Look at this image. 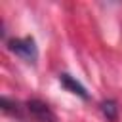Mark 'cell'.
Here are the masks:
<instances>
[{"instance_id":"1","label":"cell","mask_w":122,"mask_h":122,"mask_svg":"<svg viewBox=\"0 0 122 122\" xmlns=\"http://www.w3.org/2000/svg\"><path fill=\"white\" fill-rule=\"evenodd\" d=\"M8 50L25 59L27 63H36L38 59V48L32 36H23V38H10L8 40Z\"/></svg>"},{"instance_id":"2","label":"cell","mask_w":122,"mask_h":122,"mask_svg":"<svg viewBox=\"0 0 122 122\" xmlns=\"http://www.w3.org/2000/svg\"><path fill=\"white\" fill-rule=\"evenodd\" d=\"M25 112L27 116H30V120L34 122H57L55 112L51 111V107L42 101V99H27L25 101Z\"/></svg>"},{"instance_id":"3","label":"cell","mask_w":122,"mask_h":122,"mask_svg":"<svg viewBox=\"0 0 122 122\" xmlns=\"http://www.w3.org/2000/svg\"><path fill=\"white\" fill-rule=\"evenodd\" d=\"M59 82H61V86L67 90V92H71V93H74V95H78L80 99H84V101H88L90 99V93H88V90L74 78V76H71L69 72H61L59 74Z\"/></svg>"},{"instance_id":"4","label":"cell","mask_w":122,"mask_h":122,"mask_svg":"<svg viewBox=\"0 0 122 122\" xmlns=\"http://www.w3.org/2000/svg\"><path fill=\"white\" fill-rule=\"evenodd\" d=\"M0 107L6 114H11L19 120H25L27 114H25V103H19L15 99H10V97H2L0 99Z\"/></svg>"},{"instance_id":"5","label":"cell","mask_w":122,"mask_h":122,"mask_svg":"<svg viewBox=\"0 0 122 122\" xmlns=\"http://www.w3.org/2000/svg\"><path fill=\"white\" fill-rule=\"evenodd\" d=\"M99 109H101L103 116H105L109 122H116V118H118V103H116L114 99H105V101H101Z\"/></svg>"}]
</instances>
